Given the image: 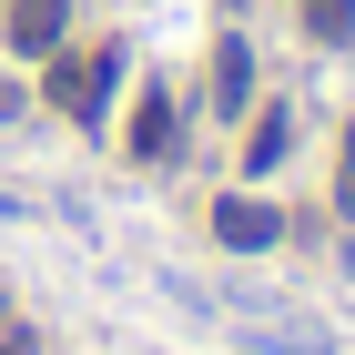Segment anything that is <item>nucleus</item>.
I'll return each mask as SVG.
<instances>
[{"mask_svg": "<svg viewBox=\"0 0 355 355\" xmlns=\"http://www.w3.org/2000/svg\"><path fill=\"white\" fill-rule=\"evenodd\" d=\"M214 244L223 254H264V244H284V214L254 203V193H223V203H214Z\"/></svg>", "mask_w": 355, "mask_h": 355, "instance_id": "1", "label": "nucleus"}, {"mask_svg": "<svg viewBox=\"0 0 355 355\" xmlns=\"http://www.w3.org/2000/svg\"><path fill=\"white\" fill-rule=\"evenodd\" d=\"M112 61H122V51H82V61H51V92H61V112H71V122H102Z\"/></svg>", "mask_w": 355, "mask_h": 355, "instance_id": "2", "label": "nucleus"}, {"mask_svg": "<svg viewBox=\"0 0 355 355\" xmlns=\"http://www.w3.org/2000/svg\"><path fill=\"white\" fill-rule=\"evenodd\" d=\"M61 31H71V0H10V51L21 61H51Z\"/></svg>", "mask_w": 355, "mask_h": 355, "instance_id": "3", "label": "nucleus"}, {"mask_svg": "<svg viewBox=\"0 0 355 355\" xmlns=\"http://www.w3.org/2000/svg\"><path fill=\"white\" fill-rule=\"evenodd\" d=\"M254 102V51H244V41H234V31H223V41H214V112H223V122H234V112H244Z\"/></svg>", "mask_w": 355, "mask_h": 355, "instance_id": "4", "label": "nucleus"}, {"mask_svg": "<svg viewBox=\"0 0 355 355\" xmlns=\"http://www.w3.org/2000/svg\"><path fill=\"white\" fill-rule=\"evenodd\" d=\"M132 163H173V102L163 92H142V112H132Z\"/></svg>", "mask_w": 355, "mask_h": 355, "instance_id": "5", "label": "nucleus"}, {"mask_svg": "<svg viewBox=\"0 0 355 355\" xmlns=\"http://www.w3.org/2000/svg\"><path fill=\"white\" fill-rule=\"evenodd\" d=\"M284 153H295V102H264V122H254V142H244V163L274 173Z\"/></svg>", "mask_w": 355, "mask_h": 355, "instance_id": "6", "label": "nucleus"}, {"mask_svg": "<svg viewBox=\"0 0 355 355\" xmlns=\"http://www.w3.org/2000/svg\"><path fill=\"white\" fill-rule=\"evenodd\" d=\"M295 10H304L315 41H345V31H355V0H295Z\"/></svg>", "mask_w": 355, "mask_h": 355, "instance_id": "7", "label": "nucleus"}, {"mask_svg": "<svg viewBox=\"0 0 355 355\" xmlns=\"http://www.w3.org/2000/svg\"><path fill=\"white\" fill-rule=\"evenodd\" d=\"M335 203L355 214V122H345V163H335Z\"/></svg>", "mask_w": 355, "mask_h": 355, "instance_id": "8", "label": "nucleus"}, {"mask_svg": "<svg viewBox=\"0 0 355 355\" xmlns=\"http://www.w3.org/2000/svg\"><path fill=\"white\" fill-rule=\"evenodd\" d=\"M10 112H21V82H0V122H10Z\"/></svg>", "mask_w": 355, "mask_h": 355, "instance_id": "9", "label": "nucleus"}]
</instances>
